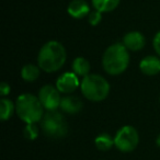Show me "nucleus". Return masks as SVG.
<instances>
[{
    "label": "nucleus",
    "mask_w": 160,
    "mask_h": 160,
    "mask_svg": "<svg viewBox=\"0 0 160 160\" xmlns=\"http://www.w3.org/2000/svg\"><path fill=\"white\" fill-rule=\"evenodd\" d=\"M67 53L64 45L57 41H49L41 47L38 55V65L47 73L56 72L65 65Z\"/></svg>",
    "instance_id": "1"
},
{
    "label": "nucleus",
    "mask_w": 160,
    "mask_h": 160,
    "mask_svg": "<svg viewBox=\"0 0 160 160\" xmlns=\"http://www.w3.org/2000/svg\"><path fill=\"white\" fill-rule=\"evenodd\" d=\"M131 62L129 51L123 43L110 45L102 56V67L111 76H120L127 69Z\"/></svg>",
    "instance_id": "2"
},
{
    "label": "nucleus",
    "mask_w": 160,
    "mask_h": 160,
    "mask_svg": "<svg viewBox=\"0 0 160 160\" xmlns=\"http://www.w3.org/2000/svg\"><path fill=\"white\" fill-rule=\"evenodd\" d=\"M16 112L25 124L38 123L44 115V107L38 97L31 93H23L16 101Z\"/></svg>",
    "instance_id": "3"
},
{
    "label": "nucleus",
    "mask_w": 160,
    "mask_h": 160,
    "mask_svg": "<svg viewBox=\"0 0 160 160\" xmlns=\"http://www.w3.org/2000/svg\"><path fill=\"white\" fill-rule=\"evenodd\" d=\"M80 90L87 100L91 102H101L108 98L111 87L108 80L101 75L89 73L81 80Z\"/></svg>",
    "instance_id": "4"
},
{
    "label": "nucleus",
    "mask_w": 160,
    "mask_h": 160,
    "mask_svg": "<svg viewBox=\"0 0 160 160\" xmlns=\"http://www.w3.org/2000/svg\"><path fill=\"white\" fill-rule=\"evenodd\" d=\"M40 128L46 137L59 139L68 134V123L57 110L47 111L40 121Z\"/></svg>",
    "instance_id": "5"
},
{
    "label": "nucleus",
    "mask_w": 160,
    "mask_h": 160,
    "mask_svg": "<svg viewBox=\"0 0 160 160\" xmlns=\"http://www.w3.org/2000/svg\"><path fill=\"white\" fill-rule=\"evenodd\" d=\"M139 144V134L131 125L122 126L114 136V146L121 152H132Z\"/></svg>",
    "instance_id": "6"
},
{
    "label": "nucleus",
    "mask_w": 160,
    "mask_h": 160,
    "mask_svg": "<svg viewBox=\"0 0 160 160\" xmlns=\"http://www.w3.org/2000/svg\"><path fill=\"white\" fill-rule=\"evenodd\" d=\"M41 103L46 111H56L60 108L62 97L56 86L45 85L40 89L38 94Z\"/></svg>",
    "instance_id": "7"
},
{
    "label": "nucleus",
    "mask_w": 160,
    "mask_h": 160,
    "mask_svg": "<svg viewBox=\"0 0 160 160\" xmlns=\"http://www.w3.org/2000/svg\"><path fill=\"white\" fill-rule=\"evenodd\" d=\"M79 77L75 72H64L56 80V88L60 93L70 94L80 87Z\"/></svg>",
    "instance_id": "8"
},
{
    "label": "nucleus",
    "mask_w": 160,
    "mask_h": 160,
    "mask_svg": "<svg viewBox=\"0 0 160 160\" xmlns=\"http://www.w3.org/2000/svg\"><path fill=\"white\" fill-rule=\"evenodd\" d=\"M123 44L129 52L142 51L146 45V38L144 34L138 31H131L126 33L123 38Z\"/></svg>",
    "instance_id": "9"
},
{
    "label": "nucleus",
    "mask_w": 160,
    "mask_h": 160,
    "mask_svg": "<svg viewBox=\"0 0 160 160\" xmlns=\"http://www.w3.org/2000/svg\"><path fill=\"white\" fill-rule=\"evenodd\" d=\"M139 69L146 76H156L160 73V57L158 55L144 57L139 62Z\"/></svg>",
    "instance_id": "10"
},
{
    "label": "nucleus",
    "mask_w": 160,
    "mask_h": 160,
    "mask_svg": "<svg viewBox=\"0 0 160 160\" xmlns=\"http://www.w3.org/2000/svg\"><path fill=\"white\" fill-rule=\"evenodd\" d=\"M67 12L73 19H83L89 16L91 11L86 0H72L67 7Z\"/></svg>",
    "instance_id": "11"
},
{
    "label": "nucleus",
    "mask_w": 160,
    "mask_h": 160,
    "mask_svg": "<svg viewBox=\"0 0 160 160\" xmlns=\"http://www.w3.org/2000/svg\"><path fill=\"white\" fill-rule=\"evenodd\" d=\"M82 108L83 103L78 97L68 94V96L62 98L59 109H62V111L67 114H77L82 110Z\"/></svg>",
    "instance_id": "12"
},
{
    "label": "nucleus",
    "mask_w": 160,
    "mask_h": 160,
    "mask_svg": "<svg viewBox=\"0 0 160 160\" xmlns=\"http://www.w3.org/2000/svg\"><path fill=\"white\" fill-rule=\"evenodd\" d=\"M41 70L42 69L40 68L38 65L36 66L34 64H27L21 69V78L27 82H33L40 77Z\"/></svg>",
    "instance_id": "13"
},
{
    "label": "nucleus",
    "mask_w": 160,
    "mask_h": 160,
    "mask_svg": "<svg viewBox=\"0 0 160 160\" xmlns=\"http://www.w3.org/2000/svg\"><path fill=\"white\" fill-rule=\"evenodd\" d=\"M72 72H75L78 77H86L90 72V62L85 57H77L73 59L72 65Z\"/></svg>",
    "instance_id": "14"
},
{
    "label": "nucleus",
    "mask_w": 160,
    "mask_h": 160,
    "mask_svg": "<svg viewBox=\"0 0 160 160\" xmlns=\"http://www.w3.org/2000/svg\"><path fill=\"white\" fill-rule=\"evenodd\" d=\"M120 1L121 0H91L92 7L102 13L115 10L120 5Z\"/></svg>",
    "instance_id": "15"
},
{
    "label": "nucleus",
    "mask_w": 160,
    "mask_h": 160,
    "mask_svg": "<svg viewBox=\"0 0 160 160\" xmlns=\"http://www.w3.org/2000/svg\"><path fill=\"white\" fill-rule=\"evenodd\" d=\"M94 145H96L98 150L108 151L114 146V138L108 133L100 134L94 139Z\"/></svg>",
    "instance_id": "16"
},
{
    "label": "nucleus",
    "mask_w": 160,
    "mask_h": 160,
    "mask_svg": "<svg viewBox=\"0 0 160 160\" xmlns=\"http://www.w3.org/2000/svg\"><path fill=\"white\" fill-rule=\"evenodd\" d=\"M16 111V103L7 98H2L0 100V118L1 121H8Z\"/></svg>",
    "instance_id": "17"
},
{
    "label": "nucleus",
    "mask_w": 160,
    "mask_h": 160,
    "mask_svg": "<svg viewBox=\"0 0 160 160\" xmlns=\"http://www.w3.org/2000/svg\"><path fill=\"white\" fill-rule=\"evenodd\" d=\"M40 134V127L36 125V123H30L25 124V127L23 128V135L27 139L34 140L38 137Z\"/></svg>",
    "instance_id": "18"
},
{
    "label": "nucleus",
    "mask_w": 160,
    "mask_h": 160,
    "mask_svg": "<svg viewBox=\"0 0 160 160\" xmlns=\"http://www.w3.org/2000/svg\"><path fill=\"white\" fill-rule=\"evenodd\" d=\"M102 20V12L98 11V10L94 9V11H91L88 16V22H89L90 25L92 27H96Z\"/></svg>",
    "instance_id": "19"
},
{
    "label": "nucleus",
    "mask_w": 160,
    "mask_h": 160,
    "mask_svg": "<svg viewBox=\"0 0 160 160\" xmlns=\"http://www.w3.org/2000/svg\"><path fill=\"white\" fill-rule=\"evenodd\" d=\"M152 46L155 52L157 53V55L160 57V31L158 33H156L155 38L152 40Z\"/></svg>",
    "instance_id": "20"
},
{
    "label": "nucleus",
    "mask_w": 160,
    "mask_h": 160,
    "mask_svg": "<svg viewBox=\"0 0 160 160\" xmlns=\"http://www.w3.org/2000/svg\"><path fill=\"white\" fill-rule=\"evenodd\" d=\"M10 91H11V87L9 86V83L6 82V81L1 82V85H0V96L5 98L6 96L10 93Z\"/></svg>",
    "instance_id": "21"
},
{
    "label": "nucleus",
    "mask_w": 160,
    "mask_h": 160,
    "mask_svg": "<svg viewBox=\"0 0 160 160\" xmlns=\"http://www.w3.org/2000/svg\"><path fill=\"white\" fill-rule=\"evenodd\" d=\"M156 144H157V146H158V147H160V134L158 135L157 139H156Z\"/></svg>",
    "instance_id": "22"
},
{
    "label": "nucleus",
    "mask_w": 160,
    "mask_h": 160,
    "mask_svg": "<svg viewBox=\"0 0 160 160\" xmlns=\"http://www.w3.org/2000/svg\"><path fill=\"white\" fill-rule=\"evenodd\" d=\"M159 103H160V99H159Z\"/></svg>",
    "instance_id": "23"
}]
</instances>
